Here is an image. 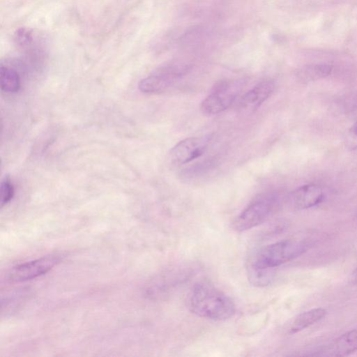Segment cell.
<instances>
[{"label": "cell", "instance_id": "obj_1", "mask_svg": "<svg viewBox=\"0 0 357 357\" xmlns=\"http://www.w3.org/2000/svg\"><path fill=\"white\" fill-rule=\"evenodd\" d=\"M188 305L196 315L215 321L228 319L236 311L233 301L227 295L206 282L194 285Z\"/></svg>", "mask_w": 357, "mask_h": 357}, {"label": "cell", "instance_id": "obj_2", "mask_svg": "<svg viewBox=\"0 0 357 357\" xmlns=\"http://www.w3.org/2000/svg\"><path fill=\"white\" fill-rule=\"evenodd\" d=\"M309 245L298 239H285L261 248L255 257L252 268L271 269L291 261L305 253Z\"/></svg>", "mask_w": 357, "mask_h": 357}, {"label": "cell", "instance_id": "obj_3", "mask_svg": "<svg viewBox=\"0 0 357 357\" xmlns=\"http://www.w3.org/2000/svg\"><path fill=\"white\" fill-rule=\"evenodd\" d=\"M278 202V196L275 193L260 195L236 218L233 228L244 231L261 225L275 211Z\"/></svg>", "mask_w": 357, "mask_h": 357}, {"label": "cell", "instance_id": "obj_4", "mask_svg": "<svg viewBox=\"0 0 357 357\" xmlns=\"http://www.w3.org/2000/svg\"><path fill=\"white\" fill-rule=\"evenodd\" d=\"M243 85L242 79L218 82L202 102L200 105L202 112L213 115L223 112L234 102Z\"/></svg>", "mask_w": 357, "mask_h": 357}, {"label": "cell", "instance_id": "obj_5", "mask_svg": "<svg viewBox=\"0 0 357 357\" xmlns=\"http://www.w3.org/2000/svg\"><path fill=\"white\" fill-rule=\"evenodd\" d=\"M61 259L60 255L54 254L16 265L8 272V280L20 282L36 278L51 270Z\"/></svg>", "mask_w": 357, "mask_h": 357}, {"label": "cell", "instance_id": "obj_6", "mask_svg": "<svg viewBox=\"0 0 357 357\" xmlns=\"http://www.w3.org/2000/svg\"><path fill=\"white\" fill-rule=\"evenodd\" d=\"M185 70V68L178 66L162 67L142 79L139 83V89L146 93L163 91L173 84Z\"/></svg>", "mask_w": 357, "mask_h": 357}, {"label": "cell", "instance_id": "obj_7", "mask_svg": "<svg viewBox=\"0 0 357 357\" xmlns=\"http://www.w3.org/2000/svg\"><path fill=\"white\" fill-rule=\"evenodd\" d=\"M211 138L210 135H206L183 139L172 149V161L178 165H184L199 158L207 149Z\"/></svg>", "mask_w": 357, "mask_h": 357}, {"label": "cell", "instance_id": "obj_8", "mask_svg": "<svg viewBox=\"0 0 357 357\" xmlns=\"http://www.w3.org/2000/svg\"><path fill=\"white\" fill-rule=\"evenodd\" d=\"M324 197V192L320 186L307 184L292 191L288 196L287 202L291 208L303 210L319 204Z\"/></svg>", "mask_w": 357, "mask_h": 357}, {"label": "cell", "instance_id": "obj_9", "mask_svg": "<svg viewBox=\"0 0 357 357\" xmlns=\"http://www.w3.org/2000/svg\"><path fill=\"white\" fill-rule=\"evenodd\" d=\"M274 89L273 80L260 82L242 96L238 102V109L243 112H253L271 95Z\"/></svg>", "mask_w": 357, "mask_h": 357}, {"label": "cell", "instance_id": "obj_10", "mask_svg": "<svg viewBox=\"0 0 357 357\" xmlns=\"http://www.w3.org/2000/svg\"><path fill=\"white\" fill-rule=\"evenodd\" d=\"M357 351V329H353L337 337L328 350V355L345 356Z\"/></svg>", "mask_w": 357, "mask_h": 357}, {"label": "cell", "instance_id": "obj_11", "mask_svg": "<svg viewBox=\"0 0 357 357\" xmlns=\"http://www.w3.org/2000/svg\"><path fill=\"white\" fill-rule=\"evenodd\" d=\"M327 311L322 307H315L299 314L291 322L289 332L294 334L300 332L325 317Z\"/></svg>", "mask_w": 357, "mask_h": 357}, {"label": "cell", "instance_id": "obj_12", "mask_svg": "<svg viewBox=\"0 0 357 357\" xmlns=\"http://www.w3.org/2000/svg\"><path fill=\"white\" fill-rule=\"evenodd\" d=\"M333 66L327 63H316L302 67L297 76L301 82H314L328 76L332 72Z\"/></svg>", "mask_w": 357, "mask_h": 357}, {"label": "cell", "instance_id": "obj_13", "mask_svg": "<svg viewBox=\"0 0 357 357\" xmlns=\"http://www.w3.org/2000/svg\"><path fill=\"white\" fill-rule=\"evenodd\" d=\"M1 89L6 93L17 92L21 86V81L18 73L13 68L1 66L0 70Z\"/></svg>", "mask_w": 357, "mask_h": 357}, {"label": "cell", "instance_id": "obj_14", "mask_svg": "<svg viewBox=\"0 0 357 357\" xmlns=\"http://www.w3.org/2000/svg\"><path fill=\"white\" fill-rule=\"evenodd\" d=\"M14 186L9 178L5 176L1 183V206L3 207L8 204L14 195Z\"/></svg>", "mask_w": 357, "mask_h": 357}, {"label": "cell", "instance_id": "obj_15", "mask_svg": "<svg viewBox=\"0 0 357 357\" xmlns=\"http://www.w3.org/2000/svg\"><path fill=\"white\" fill-rule=\"evenodd\" d=\"M14 40L22 47L29 45L33 41L31 31L24 27L18 29L14 33Z\"/></svg>", "mask_w": 357, "mask_h": 357}, {"label": "cell", "instance_id": "obj_16", "mask_svg": "<svg viewBox=\"0 0 357 357\" xmlns=\"http://www.w3.org/2000/svg\"><path fill=\"white\" fill-rule=\"evenodd\" d=\"M344 142L349 149L354 150L357 149V121L348 130Z\"/></svg>", "mask_w": 357, "mask_h": 357}, {"label": "cell", "instance_id": "obj_17", "mask_svg": "<svg viewBox=\"0 0 357 357\" xmlns=\"http://www.w3.org/2000/svg\"><path fill=\"white\" fill-rule=\"evenodd\" d=\"M350 280L353 284H357V268L351 273Z\"/></svg>", "mask_w": 357, "mask_h": 357}]
</instances>
